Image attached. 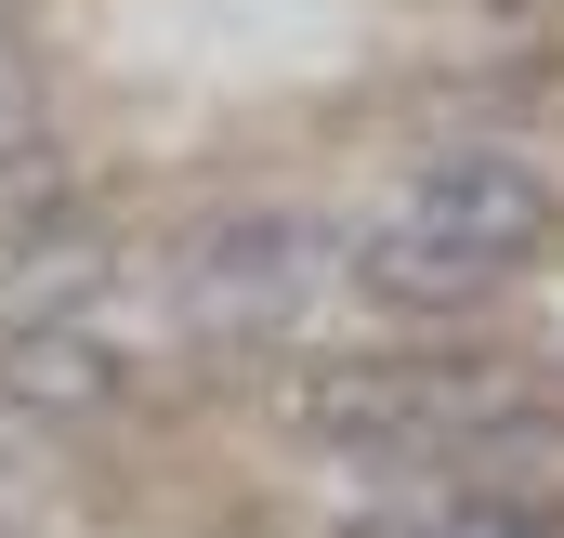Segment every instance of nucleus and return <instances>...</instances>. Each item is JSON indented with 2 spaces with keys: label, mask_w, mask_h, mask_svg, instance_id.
<instances>
[{
  "label": "nucleus",
  "mask_w": 564,
  "mask_h": 538,
  "mask_svg": "<svg viewBox=\"0 0 564 538\" xmlns=\"http://www.w3.org/2000/svg\"><path fill=\"white\" fill-rule=\"evenodd\" d=\"M355 289L394 302V315H473L499 289V263L459 250V237H433V224H381V237H355Z\"/></svg>",
  "instance_id": "5"
},
{
  "label": "nucleus",
  "mask_w": 564,
  "mask_h": 538,
  "mask_svg": "<svg viewBox=\"0 0 564 538\" xmlns=\"http://www.w3.org/2000/svg\"><path fill=\"white\" fill-rule=\"evenodd\" d=\"M499 407H525V368L499 355H328L289 395V420L302 446H341V460H421V446L486 433Z\"/></svg>",
  "instance_id": "1"
},
{
  "label": "nucleus",
  "mask_w": 564,
  "mask_h": 538,
  "mask_svg": "<svg viewBox=\"0 0 564 538\" xmlns=\"http://www.w3.org/2000/svg\"><path fill=\"white\" fill-rule=\"evenodd\" d=\"M0 289H13V315H93V302L119 289V237L79 224V211H40V224L13 237Z\"/></svg>",
  "instance_id": "6"
},
{
  "label": "nucleus",
  "mask_w": 564,
  "mask_h": 538,
  "mask_svg": "<svg viewBox=\"0 0 564 538\" xmlns=\"http://www.w3.org/2000/svg\"><path fill=\"white\" fill-rule=\"evenodd\" d=\"M408 224H433V237H459V250H486L499 276H525L539 250L564 237V197L525 171V158H499V144H459V158H433L421 197H408Z\"/></svg>",
  "instance_id": "3"
},
{
  "label": "nucleus",
  "mask_w": 564,
  "mask_h": 538,
  "mask_svg": "<svg viewBox=\"0 0 564 538\" xmlns=\"http://www.w3.org/2000/svg\"><path fill=\"white\" fill-rule=\"evenodd\" d=\"M473 446V499H499V513H539V526H564V420L539 395L499 407L486 433H459Z\"/></svg>",
  "instance_id": "7"
},
{
  "label": "nucleus",
  "mask_w": 564,
  "mask_h": 538,
  "mask_svg": "<svg viewBox=\"0 0 564 538\" xmlns=\"http://www.w3.org/2000/svg\"><path fill=\"white\" fill-rule=\"evenodd\" d=\"M119 395H132V355L93 315H13V342H0V407L13 420H106Z\"/></svg>",
  "instance_id": "4"
},
{
  "label": "nucleus",
  "mask_w": 564,
  "mask_h": 538,
  "mask_svg": "<svg viewBox=\"0 0 564 538\" xmlns=\"http://www.w3.org/2000/svg\"><path fill=\"white\" fill-rule=\"evenodd\" d=\"M433 538H552V526H539V513H499V499H473V513H446Z\"/></svg>",
  "instance_id": "8"
},
{
  "label": "nucleus",
  "mask_w": 564,
  "mask_h": 538,
  "mask_svg": "<svg viewBox=\"0 0 564 538\" xmlns=\"http://www.w3.org/2000/svg\"><path fill=\"white\" fill-rule=\"evenodd\" d=\"M328 276V237L302 224V211H224L184 276H171V302H184V329H210V342H250V329H276L302 315V289Z\"/></svg>",
  "instance_id": "2"
}]
</instances>
